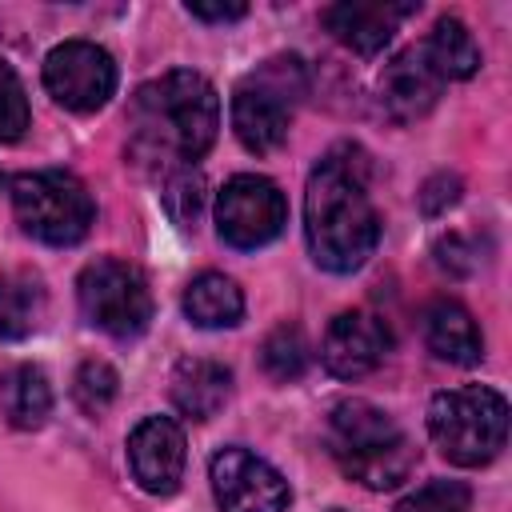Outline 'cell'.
I'll return each mask as SVG.
<instances>
[{
    "label": "cell",
    "instance_id": "cell-15",
    "mask_svg": "<svg viewBox=\"0 0 512 512\" xmlns=\"http://www.w3.org/2000/svg\"><path fill=\"white\" fill-rule=\"evenodd\" d=\"M424 344L436 360L448 364H480L484 356V336L472 320V312L456 300H436L424 308Z\"/></svg>",
    "mask_w": 512,
    "mask_h": 512
},
{
    "label": "cell",
    "instance_id": "cell-5",
    "mask_svg": "<svg viewBox=\"0 0 512 512\" xmlns=\"http://www.w3.org/2000/svg\"><path fill=\"white\" fill-rule=\"evenodd\" d=\"M308 92V72L300 56H276L260 72H252L232 92V132L236 140L264 156L276 152L288 140L292 128V104Z\"/></svg>",
    "mask_w": 512,
    "mask_h": 512
},
{
    "label": "cell",
    "instance_id": "cell-12",
    "mask_svg": "<svg viewBox=\"0 0 512 512\" xmlns=\"http://www.w3.org/2000/svg\"><path fill=\"white\" fill-rule=\"evenodd\" d=\"M392 348V332L376 312H340L332 316L324 340H320V360L332 376L340 380H360L368 376Z\"/></svg>",
    "mask_w": 512,
    "mask_h": 512
},
{
    "label": "cell",
    "instance_id": "cell-1",
    "mask_svg": "<svg viewBox=\"0 0 512 512\" xmlns=\"http://www.w3.org/2000/svg\"><path fill=\"white\" fill-rule=\"evenodd\" d=\"M304 240L324 272L348 276L368 264L380 240V212L368 192V160L360 148H332L304 188Z\"/></svg>",
    "mask_w": 512,
    "mask_h": 512
},
{
    "label": "cell",
    "instance_id": "cell-21",
    "mask_svg": "<svg viewBox=\"0 0 512 512\" xmlns=\"http://www.w3.org/2000/svg\"><path fill=\"white\" fill-rule=\"evenodd\" d=\"M260 360H264V372L272 380H296L308 368V340H304V332L296 324L272 328L264 348H260Z\"/></svg>",
    "mask_w": 512,
    "mask_h": 512
},
{
    "label": "cell",
    "instance_id": "cell-2",
    "mask_svg": "<svg viewBox=\"0 0 512 512\" xmlns=\"http://www.w3.org/2000/svg\"><path fill=\"white\" fill-rule=\"evenodd\" d=\"M128 128H132L136 160L156 164V168H188L216 140L220 96L192 68L164 72L136 88Z\"/></svg>",
    "mask_w": 512,
    "mask_h": 512
},
{
    "label": "cell",
    "instance_id": "cell-28",
    "mask_svg": "<svg viewBox=\"0 0 512 512\" xmlns=\"http://www.w3.org/2000/svg\"><path fill=\"white\" fill-rule=\"evenodd\" d=\"M332 512H344V508H332Z\"/></svg>",
    "mask_w": 512,
    "mask_h": 512
},
{
    "label": "cell",
    "instance_id": "cell-10",
    "mask_svg": "<svg viewBox=\"0 0 512 512\" xmlns=\"http://www.w3.org/2000/svg\"><path fill=\"white\" fill-rule=\"evenodd\" d=\"M212 496L224 512H284L292 500L288 480L256 452L228 444L208 464Z\"/></svg>",
    "mask_w": 512,
    "mask_h": 512
},
{
    "label": "cell",
    "instance_id": "cell-23",
    "mask_svg": "<svg viewBox=\"0 0 512 512\" xmlns=\"http://www.w3.org/2000/svg\"><path fill=\"white\" fill-rule=\"evenodd\" d=\"M468 508H472V488L464 480H428L396 504V512H468Z\"/></svg>",
    "mask_w": 512,
    "mask_h": 512
},
{
    "label": "cell",
    "instance_id": "cell-22",
    "mask_svg": "<svg viewBox=\"0 0 512 512\" xmlns=\"http://www.w3.org/2000/svg\"><path fill=\"white\" fill-rule=\"evenodd\" d=\"M120 392V376L108 360H84L76 368V380H72V400L84 408V412H104Z\"/></svg>",
    "mask_w": 512,
    "mask_h": 512
},
{
    "label": "cell",
    "instance_id": "cell-17",
    "mask_svg": "<svg viewBox=\"0 0 512 512\" xmlns=\"http://www.w3.org/2000/svg\"><path fill=\"white\" fill-rule=\"evenodd\" d=\"M180 308H184L188 324H196V328H232L244 316V292L224 272H200L184 288Z\"/></svg>",
    "mask_w": 512,
    "mask_h": 512
},
{
    "label": "cell",
    "instance_id": "cell-8",
    "mask_svg": "<svg viewBox=\"0 0 512 512\" xmlns=\"http://www.w3.org/2000/svg\"><path fill=\"white\" fill-rule=\"evenodd\" d=\"M288 224V200L276 180L240 172L216 192V232L224 244L240 252H256L272 244Z\"/></svg>",
    "mask_w": 512,
    "mask_h": 512
},
{
    "label": "cell",
    "instance_id": "cell-20",
    "mask_svg": "<svg viewBox=\"0 0 512 512\" xmlns=\"http://www.w3.org/2000/svg\"><path fill=\"white\" fill-rule=\"evenodd\" d=\"M432 72L448 84V80H468L480 72V44L472 40V32L456 20V16H440L432 24V36L420 44Z\"/></svg>",
    "mask_w": 512,
    "mask_h": 512
},
{
    "label": "cell",
    "instance_id": "cell-9",
    "mask_svg": "<svg viewBox=\"0 0 512 512\" xmlns=\"http://www.w3.org/2000/svg\"><path fill=\"white\" fill-rule=\"evenodd\" d=\"M44 88L68 112H100L116 96V60L92 40H64L44 56Z\"/></svg>",
    "mask_w": 512,
    "mask_h": 512
},
{
    "label": "cell",
    "instance_id": "cell-18",
    "mask_svg": "<svg viewBox=\"0 0 512 512\" xmlns=\"http://www.w3.org/2000/svg\"><path fill=\"white\" fill-rule=\"evenodd\" d=\"M48 292L44 280L28 268L0 276V340H24L44 324Z\"/></svg>",
    "mask_w": 512,
    "mask_h": 512
},
{
    "label": "cell",
    "instance_id": "cell-24",
    "mask_svg": "<svg viewBox=\"0 0 512 512\" xmlns=\"http://www.w3.org/2000/svg\"><path fill=\"white\" fill-rule=\"evenodd\" d=\"M28 128V92L12 64L0 56V144H16Z\"/></svg>",
    "mask_w": 512,
    "mask_h": 512
},
{
    "label": "cell",
    "instance_id": "cell-7",
    "mask_svg": "<svg viewBox=\"0 0 512 512\" xmlns=\"http://www.w3.org/2000/svg\"><path fill=\"white\" fill-rule=\"evenodd\" d=\"M76 300L84 320L116 340H136L152 324V292L144 272L116 256H96L92 264H84Z\"/></svg>",
    "mask_w": 512,
    "mask_h": 512
},
{
    "label": "cell",
    "instance_id": "cell-26",
    "mask_svg": "<svg viewBox=\"0 0 512 512\" xmlns=\"http://www.w3.org/2000/svg\"><path fill=\"white\" fill-rule=\"evenodd\" d=\"M456 192H460V180L448 176V172H440V176H432V180L424 184V192H420V208H424V212H440L444 204L456 200Z\"/></svg>",
    "mask_w": 512,
    "mask_h": 512
},
{
    "label": "cell",
    "instance_id": "cell-14",
    "mask_svg": "<svg viewBox=\"0 0 512 512\" xmlns=\"http://www.w3.org/2000/svg\"><path fill=\"white\" fill-rule=\"evenodd\" d=\"M440 88H444V80L432 72V64H428V56H424L420 44H416V48H404V52H400L392 64H384V72H380V104H384L388 116H396V120H416V116H424V112L436 104Z\"/></svg>",
    "mask_w": 512,
    "mask_h": 512
},
{
    "label": "cell",
    "instance_id": "cell-3",
    "mask_svg": "<svg viewBox=\"0 0 512 512\" xmlns=\"http://www.w3.org/2000/svg\"><path fill=\"white\" fill-rule=\"evenodd\" d=\"M328 452L344 476L364 488H400L416 468V448L408 432L372 400H340L328 412Z\"/></svg>",
    "mask_w": 512,
    "mask_h": 512
},
{
    "label": "cell",
    "instance_id": "cell-11",
    "mask_svg": "<svg viewBox=\"0 0 512 512\" xmlns=\"http://www.w3.org/2000/svg\"><path fill=\"white\" fill-rule=\"evenodd\" d=\"M188 460L184 432L172 416H144L128 436V468L136 484L152 496H172L180 488Z\"/></svg>",
    "mask_w": 512,
    "mask_h": 512
},
{
    "label": "cell",
    "instance_id": "cell-19",
    "mask_svg": "<svg viewBox=\"0 0 512 512\" xmlns=\"http://www.w3.org/2000/svg\"><path fill=\"white\" fill-rule=\"evenodd\" d=\"M0 412L12 428H40L52 412V384L40 368L32 364H16L0 372Z\"/></svg>",
    "mask_w": 512,
    "mask_h": 512
},
{
    "label": "cell",
    "instance_id": "cell-25",
    "mask_svg": "<svg viewBox=\"0 0 512 512\" xmlns=\"http://www.w3.org/2000/svg\"><path fill=\"white\" fill-rule=\"evenodd\" d=\"M164 200H168V208L176 212V220H192L196 208H200V180H196L188 168H180L176 176H168Z\"/></svg>",
    "mask_w": 512,
    "mask_h": 512
},
{
    "label": "cell",
    "instance_id": "cell-13",
    "mask_svg": "<svg viewBox=\"0 0 512 512\" xmlns=\"http://www.w3.org/2000/svg\"><path fill=\"white\" fill-rule=\"evenodd\" d=\"M412 12V4H388V0H344L324 8V28L348 44L360 56H376L388 48V40L396 36L400 20Z\"/></svg>",
    "mask_w": 512,
    "mask_h": 512
},
{
    "label": "cell",
    "instance_id": "cell-6",
    "mask_svg": "<svg viewBox=\"0 0 512 512\" xmlns=\"http://www.w3.org/2000/svg\"><path fill=\"white\" fill-rule=\"evenodd\" d=\"M12 212L16 224L56 248L80 244L96 220V204L88 196V188L64 172V168H40V172H24L12 180Z\"/></svg>",
    "mask_w": 512,
    "mask_h": 512
},
{
    "label": "cell",
    "instance_id": "cell-4",
    "mask_svg": "<svg viewBox=\"0 0 512 512\" xmlns=\"http://www.w3.org/2000/svg\"><path fill=\"white\" fill-rule=\"evenodd\" d=\"M428 436L444 460L480 468L508 440V400L488 384H464L428 400Z\"/></svg>",
    "mask_w": 512,
    "mask_h": 512
},
{
    "label": "cell",
    "instance_id": "cell-16",
    "mask_svg": "<svg viewBox=\"0 0 512 512\" xmlns=\"http://www.w3.org/2000/svg\"><path fill=\"white\" fill-rule=\"evenodd\" d=\"M232 396V372L220 360L188 356L172 372V404L192 420H212Z\"/></svg>",
    "mask_w": 512,
    "mask_h": 512
},
{
    "label": "cell",
    "instance_id": "cell-27",
    "mask_svg": "<svg viewBox=\"0 0 512 512\" xmlns=\"http://www.w3.org/2000/svg\"><path fill=\"white\" fill-rule=\"evenodd\" d=\"M188 16L196 20H212V24H224V20H240L248 8L244 4H184Z\"/></svg>",
    "mask_w": 512,
    "mask_h": 512
}]
</instances>
